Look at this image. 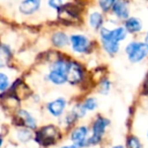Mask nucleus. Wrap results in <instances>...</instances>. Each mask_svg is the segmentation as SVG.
<instances>
[{
  "label": "nucleus",
  "instance_id": "nucleus-1",
  "mask_svg": "<svg viewBox=\"0 0 148 148\" xmlns=\"http://www.w3.org/2000/svg\"><path fill=\"white\" fill-rule=\"evenodd\" d=\"M128 61L131 64H140L148 58L146 43L143 40H131L124 48Z\"/></svg>",
  "mask_w": 148,
  "mask_h": 148
},
{
  "label": "nucleus",
  "instance_id": "nucleus-2",
  "mask_svg": "<svg viewBox=\"0 0 148 148\" xmlns=\"http://www.w3.org/2000/svg\"><path fill=\"white\" fill-rule=\"evenodd\" d=\"M70 62L64 59H59L50 66L48 73V80L56 85H62L67 82V72Z\"/></svg>",
  "mask_w": 148,
  "mask_h": 148
},
{
  "label": "nucleus",
  "instance_id": "nucleus-3",
  "mask_svg": "<svg viewBox=\"0 0 148 148\" xmlns=\"http://www.w3.org/2000/svg\"><path fill=\"white\" fill-rule=\"evenodd\" d=\"M110 124L111 121L108 118H105L103 116H97L95 118L91 126V135L87 139V147L97 145L103 141V138Z\"/></svg>",
  "mask_w": 148,
  "mask_h": 148
},
{
  "label": "nucleus",
  "instance_id": "nucleus-4",
  "mask_svg": "<svg viewBox=\"0 0 148 148\" xmlns=\"http://www.w3.org/2000/svg\"><path fill=\"white\" fill-rule=\"evenodd\" d=\"M61 137L59 129L54 125L44 126L37 131L35 135V140L43 146H51L58 142Z\"/></svg>",
  "mask_w": 148,
  "mask_h": 148
},
{
  "label": "nucleus",
  "instance_id": "nucleus-5",
  "mask_svg": "<svg viewBox=\"0 0 148 148\" xmlns=\"http://www.w3.org/2000/svg\"><path fill=\"white\" fill-rule=\"evenodd\" d=\"M89 129L86 126H79L74 128L70 133V140L72 143L77 145L79 148L87 147V139H88Z\"/></svg>",
  "mask_w": 148,
  "mask_h": 148
},
{
  "label": "nucleus",
  "instance_id": "nucleus-6",
  "mask_svg": "<svg viewBox=\"0 0 148 148\" xmlns=\"http://www.w3.org/2000/svg\"><path fill=\"white\" fill-rule=\"evenodd\" d=\"M111 11L118 21H125L126 19L131 16L130 0H117Z\"/></svg>",
  "mask_w": 148,
  "mask_h": 148
},
{
  "label": "nucleus",
  "instance_id": "nucleus-7",
  "mask_svg": "<svg viewBox=\"0 0 148 148\" xmlns=\"http://www.w3.org/2000/svg\"><path fill=\"white\" fill-rule=\"evenodd\" d=\"M70 39V43H71V47L75 53L82 54L86 53L89 49V46H90V42H89L88 38L85 37L83 35H72Z\"/></svg>",
  "mask_w": 148,
  "mask_h": 148
},
{
  "label": "nucleus",
  "instance_id": "nucleus-8",
  "mask_svg": "<svg viewBox=\"0 0 148 148\" xmlns=\"http://www.w3.org/2000/svg\"><path fill=\"white\" fill-rule=\"evenodd\" d=\"M123 25L129 35L137 36L143 33L144 23H143V21L138 16L131 15L129 18H127L125 21H123Z\"/></svg>",
  "mask_w": 148,
  "mask_h": 148
},
{
  "label": "nucleus",
  "instance_id": "nucleus-9",
  "mask_svg": "<svg viewBox=\"0 0 148 148\" xmlns=\"http://www.w3.org/2000/svg\"><path fill=\"white\" fill-rule=\"evenodd\" d=\"M83 78V70L76 62H70L67 72V82L70 84H78Z\"/></svg>",
  "mask_w": 148,
  "mask_h": 148
},
{
  "label": "nucleus",
  "instance_id": "nucleus-10",
  "mask_svg": "<svg viewBox=\"0 0 148 148\" xmlns=\"http://www.w3.org/2000/svg\"><path fill=\"white\" fill-rule=\"evenodd\" d=\"M67 106V101L64 97H58L52 101H49L47 103V111L51 116L55 118L61 117L64 114Z\"/></svg>",
  "mask_w": 148,
  "mask_h": 148
},
{
  "label": "nucleus",
  "instance_id": "nucleus-11",
  "mask_svg": "<svg viewBox=\"0 0 148 148\" xmlns=\"http://www.w3.org/2000/svg\"><path fill=\"white\" fill-rule=\"evenodd\" d=\"M42 0H23L19 4V11L23 15H32L41 7Z\"/></svg>",
  "mask_w": 148,
  "mask_h": 148
},
{
  "label": "nucleus",
  "instance_id": "nucleus-12",
  "mask_svg": "<svg viewBox=\"0 0 148 148\" xmlns=\"http://www.w3.org/2000/svg\"><path fill=\"white\" fill-rule=\"evenodd\" d=\"M19 119L21 121V126H23L25 128H27V129L31 130H35L37 129L38 125H37V120L34 118V116L32 115L31 113H29L25 110H19L18 113Z\"/></svg>",
  "mask_w": 148,
  "mask_h": 148
},
{
  "label": "nucleus",
  "instance_id": "nucleus-13",
  "mask_svg": "<svg viewBox=\"0 0 148 148\" xmlns=\"http://www.w3.org/2000/svg\"><path fill=\"white\" fill-rule=\"evenodd\" d=\"M101 45H103V50L106 51V53L109 54L110 56H115L117 55L120 52V49H121V46H120V43H117V42L113 41L111 39H101Z\"/></svg>",
  "mask_w": 148,
  "mask_h": 148
},
{
  "label": "nucleus",
  "instance_id": "nucleus-14",
  "mask_svg": "<svg viewBox=\"0 0 148 148\" xmlns=\"http://www.w3.org/2000/svg\"><path fill=\"white\" fill-rule=\"evenodd\" d=\"M69 42L70 39L63 32H57V33H55L52 36V43H53V45L57 48H60V49L66 47L69 44Z\"/></svg>",
  "mask_w": 148,
  "mask_h": 148
},
{
  "label": "nucleus",
  "instance_id": "nucleus-15",
  "mask_svg": "<svg viewBox=\"0 0 148 148\" xmlns=\"http://www.w3.org/2000/svg\"><path fill=\"white\" fill-rule=\"evenodd\" d=\"M89 25L92 27L95 31H99L103 27V16L101 12L95 11L89 15Z\"/></svg>",
  "mask_w": 148,
  "mask_h": 148
},
{
  "label": "nucleus",
  "instance_id": "nucleus-16",
  "mask_svg": "<svg viewBox=\"0 0 148 148\" xmlns=\"http://www.w3.org/2000/svg\"><path fill=\"white\" fill-rule=\"evenodd\" d=\"M125 148H143V144L138 136L134 134H129L126 138Z\"/></svg>",
  "mask_w": 148,
  "mask_h": 148
},
{
  "label": "nucleus",
  "instance_id": "nucleus-17",
  "mask_svg": "<svg viewBox=\"0 0 148 148\" xmlns=\"http://www.w3.org/2000/svg\"><path fill=\"white\" fill-rule=\"evenodd\" d=\"M17 139L19 140L23 143H27V142L31 141L32 138H33V133H32L31 129H27V128H21L17 131Z\"/></svg>",
  "mask_w": 148,
  "mask_h": 148
},
{
  "label": "nucleus",
  "instance_id": "nucleus-18",
  "mask_svg": "<svg viewBox=\"0 0 148 148\" xmlns=\"http://www.w3.org/2000/svg\"><path fill=\"white\" fill-rule=\"evenodd\" d=\"M83 108L86 110V112H92L97 108V99L95 97H87L82 103Z\"/></svg>",
  "mask_w": 148,
  "mask_h": 148
},
{
  "label": "nucleus",
  "instance_id": "nucleus-19",
  "mask_svg": "<svg viewBox=\"0 0 148 148\" xmlns=\"http://www.w3.org/2000/svg\"><path fill=\"white\" fill-rule=\"evenodd\" d=\"M117 0H97L99 2V6L101 7V9L103 12H109L112 10L114 4L116 3Z\"/></svg>",
  "mask_w": 148,
  "mask_h": 148
},
{
  "label": "nucleus",
  "instance_id": "nucleus-20",
  "mask_svg": "<svg viewBox=\"0 0 148 148\" xmlns=\"http://www.w3.org/2000/svg\"><path fill=\"white\" fill-rule=\"evenodd\" d=\"M112 89V82L110 79L105 78L101 81L99 83V92L101 95H109V92L111 91Z\"/></svg>",
  "mask_w": 148,
  "mask_h": 148
},
{
  "label": "nucleus",
  "instance_id": "nucleus-21",
  "mask_svg": "<svg viewBox=\"0 0 148 148\" xmlns=\"http://www.w3.org/2000/svg\"><path fill=\"white\" fill-rule=\"evenodd\" d=\"M9 87V77L7 74L0 72V91L6 90Z\"/></svg>",
  "mask_w": 148,
  "mask_h": 148
},
{
  "label": "nucleus",
  "instance_id": "nucleus-22",
  "mask_svg": "<svg viewBox=\"0 0 148 148\" xmlns=\"http://www.w3.org/2000/svg\"><path fill=\"white\" fill-rule=\"evenodd\" d=\"M48 5L52 9H55V10L58 11L63 6V1L62 0H48Z\"/></svg>",
  "mask_w": 148,
  "mask_h": 148
},
{
  "label": "nucleus",
  "instance_id": "nucleus-23",
  "mask_svg": "<svg viewBox=\"0 0 148 148\" xmlns=\"http://www.w3.org/2000/svg\"><path fill=\"white\" fill-rule=\"evenodd\" d=\"M141 93L144 97H148V71L146 73V76L144 78V81L141 86Z\"/></svg>",
  "mask_w": 148,
  "mask_h": 148
},
{
  "label": "nucleus",
  "instance_id": "nucleus-24",
  "mask_svg": "<svg viewBox=\"0 0 148 148\" xmlns=\"http://www.w3.org/2000/svg\"><path fill=\"white\" fill-rule=\"evenodd\" d=\"M60 148H79L77 145H75V144H69V145H64V146H61Z\"/></svg>",
  "mask_w": 148,
  "mask_h": 148
},
{
  "label": "nucleus",
  "instance_id": "nucleus-25",
  "mask_svg": "<svg viewBox=\"0 0 148 148\" xmlns=\"http://www.w3.org/2000/svg\"><path fill=\"white\" fill-rule=\"evenodd\" d=\"M142 40H143V41L145 42V43H147V42H148V29L145 32V33H144V35H143V39H142Z\"/></svg>",
  "mask_w": 148,
  "mask_h": 148
},
{
  "label": "nucleus",
  "instance_id": "nucleus-26",
  "mask_svg": "<svg viewBox=\"0 0 148 148\" xmlns=\"http://www.w3.org/2000/svg\"><path fill=\"white\" fill-rule=\"evenodd\" d=\"M111 148H125V146L119 144V145H115V146H113V147H111Z\"/></svg>",
  "mask_w": 148,
  "mask_h": 148
},
{
  "label": "nucleus",
  "instance_id": "nucleus-27",
  "mask_svg": "<svg viewBox=\"0 0 148 148\" xmlns=\"http://www.w3.org/2000/svg\"><path fill=\"white\" fill-rule=\"evenodd\" d=\"M2 145H3V138L0 136V148L2 147Z\"/></svg>",
  "mask_w": 148,
  "mask_h": 148
},
{
  "label": "nucleus",
  "instance_id": "nucleus-28",
  "mask_svg": "<svg viewBox=\"0 0 148 148\" xmlns=\"http://www.w3.org/2000/svg\"><path fill=\"white\" fill-rule=\"evenodd\" d=\"M146 49H147V53H148V42L146 43Z\"/></svg>",
  "mask_w": 148,
  "mask_h": 148
},
{
  "label": "nucleus",
  "instance_id": "nucleus-29",
  "mask_svg": "<svg viewBox=\"0 0 148 148\" xmlns=\"http://www.w3.org/2000/svg\"><path fill=\"white\" fill-rule=\"evenodd\" d=\"M140 1H142V2H148V0H140Z\"/></svg>",
  "mask_w": 148,
  "mask_h": 148
},
{
  "label": "nucleus",
  "instance_id": "nucleus-30",
  "mask_svg": "<svg viewBox=\"0 0 148 148\" xmlns=\"http://www.w3.org/2000/svg\"><path fill=\"white\" fill-rule=\"evenodd\" d=\"M146 137H147V139H148V129H147V131H146Z\"/></svg>",
  "mask_w": 148,
  "mask_h": 148
}]
</instances>
